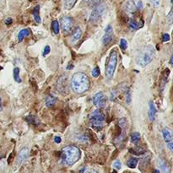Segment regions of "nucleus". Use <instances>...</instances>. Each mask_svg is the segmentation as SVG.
Wrapping results in <instances>:
<instances>
[{
	"label": "nucleus",
	"instance_id": "obj_1",
	"mask_svg": "<svg viewBox=\"0 0 173 173\" xmlns=\"http://www.w3.org/2000/svg\"><path fill=\"white\" fill-rule=\"evenodd\" d=\"M71 85H72V89L75 93H84L90 88V80L86 74L82 72L75 73L72 76Z\"/></svg>",
	"mask_w": 173,
	"mask_h": 173
},
{
	"label": "nucleus",
	"instance_id": "obj_2",
	"mask_svg": "<svg viewBox=\"0 0 173 173\" xmlns=\"http://www.w3.org/2000/svg\"><path fill=\"white\" fill-rule=\"evenodd\" d=\"M80 151L77 147L69 145L63 148L62 160L66 166H73L80 160Z\"/></svg>",
	"mask_w": 173,
	"mask_h": 173
},
{
	"label": "nucleus",
	"instance_id": "obj_3",
	"mask_svg": "<svg viewBox=\"0 0 173 173\" xmlns=\"http://www.w3.org/2000/svg\"><path fill=\"white\" fill-rule=\"evenodd\" d=\"M154 55V50L153 47L148 46L138 52L136 57V64L140 67H145L148 64H150L153 60Z\"/></svg>",
	"mask_w": 173,
	"mask_h": 173
},
{
	"label": "nucleus",
	"instance_id": "obj_4",
	"mask_svg": "<svg viewBox=\"0 0 173 173\" xmlns=\"http://www.w3.org/2000/svg\"><path fill=\"white\" fill-rule=\"evenodd\" d=\"M90 126L96 129V130H101L105 123V116L100 110H96L91 112L90 115Z\"/></svg>",
	"mask_w": 173,
	"mask_h": 173
},
{
	"label": "nucleus",
	"instance_id": "obj_5",
	"mask_svg": "<svg viewBox=\"0 0 173 173\" xmlns=\"http://www.w3.org/2000/svg\"><path fill=\"white\" fill-rule=\"evenodd\" d=\"M117 64V53L115 50H113L110 53L109 59L106 68V76L108 80H111L113 77Z\"/></svg>",
	"mask_w": 173,
	"mask_h": 173
},
{
	"label": "nucleus",
	"instance_id": "obj_6",
	"mask_svg": "<svg viewBox=\"0 0 173 173\" xmlns=\"http://www.w3.org/2000/svg\"><path fill=\"white\" fill-rule=\"evenodd\" d=\"M143 9L141 0H128L124 4V10L128 14H134Z\"/></svg>",
	"mask_w": 173,
	"mask_h": 173
},
{
	"label": "nucleus",
	"instance_id": "obj_7",
	"mask_svg": "<svg viewBox=\"0 0 173 173\" xmlns=\"http://www.w3.org/2000/svg\"><path fill=\"white\" fill-rule=\"evenodd\" d=\"M105 10H106V6L104 4H102V3H100L97 6L94 7L93 11L90 14V21H92V22L97 21L101 17L103 14H104Z\"/></svg>",
	"mask_w": 173,
	"mask_h": 173
},
{
	"label": "nucleus",
	"instance_id": "obj_8",
	"mask_svg": "<svg viewBox=\"0 0 173 173\" xmlns=\"http://www.w3.org/2000/svg\"><path fill=\"white\" fill-rule=\"evenodd\" d=\"M93 104L95 106L97 107V108H103L105 107L106 104V98L105 95L101 92V91H99L96 94H95V96H93Z\"/></svg>",
	"mask_w": 173,
	"mask_h": 173
},
{
	"label": "nucleus",
	"instance_id": "obj_9",
	"mask_svg": "<svg viewBox=\"0 0 173 173\" xmlns=\"http://www.w3.org/2000/svg\"><path fill=\"white\" fill-rule=\"evenodd\" d=\"M68 76L63 75L59 78L57 82V90L62 94L68 93Z\"/></svg>",
	"mask_w": 173,
	"mask_h": 173
},
{
	"label": "nucleus",
	"instance_id": "obj_10",
	"mask_svg": "<svg viewBox=\"0 0 173 173\" xmlns=\"http://www.w3.org/2000/svg\"><path fill=\"white\" fill-rule=\"evenodd\" d=\"M61 27L64 34H68L73 27V19L69 16H64L61 19Z\"/></svg>",
	"mask_w": 173,
	"mask_h": 173
},
{
	"label": "nucleus",
	"instance_id": "obj_11",
	"mask_svg": "<svg viewBox=\"0 0 173 173\" xmlns=\"http://www.w3.org/2000/svg\"><path fill=\"white\" fill-rule=\"evenodd\" d=\"M162 134H163V138L165 142L167 143L168 145V148L171 151H173V138H172V131L169 129V128H164L162 131Z\"/></svg>",
	"mask_w": 173,
	"mask_h": 173
},
{
	"label": "nucleus",
	"instance_id": "obj_12",
	"mask_svg": "<svg viewBox=\"0 0 173 173\" xmlns=\"http://www.w3.org/2000/svg\"><path fill=\"white\" fill-rule=\"evenodd\" d=\"M112 34H113V30H112V26H106V30H105V35H103L101 42H102L103 45H107L108 43L112 42Z\"/></svg>",
	"mask_w": 173,
	"mask_h": 173
},
{
	"label": "nucleus",
	"instance_id": "obj_13",
	"mask_svg": "<svg viewBox=\"0 0 173 173\" xmlns=\"http://www.w3.org/2000/svg\"><path fill=\"white\" fill-rule=\"evenodd\" d=\"M144 26V22L142 20H137L135 19H131L128 22V26L132 31H137Z\"/></svg>",
	"mask_w": 173,
	"mask_h": 173
},
{
	"label": "nucleus",
	"instance_id": "obj_14",
	"mask_svg": "<svg viewBox=\"0 0 173 173\" xmlns=\"http://www.w3.org/2000/svg\"><path fill=\"white\" fill-rule=\"evenodd\" d=\"M81 36H82V31H81L80 28L77 27L76 29L74 30V31L73 32V34H72V35H71V38H70L71 43H72V44H76V43H77V42L80 40Z\"/></svg>",
	"mask_w": 173,
	"mask_h": 173
},
{
	"label": "nucleus",
	"instance_id": "obj_15",
	"mask_svg": "<svg viewBox=\"0 0 173 173\" xmlns=\"http://www.w3.org/2000/svg\"><path fill=\"white\" fill-rule=\"evenodd\" d=\"M155 114H156V108H155L154 102L150 101L149 102V118H150L151 122L154 120Z\"/></svg>",
	"mask_w": 173,
	"mask_h": 173
},
{
	"label": "nucleus",
	"instance_id": "obj_16",
	"mask_svg": "<svg viewBox=\"0 0 173 173\" xmlns=\"http://www.w3.org/2000/svg\"><path fill=\"white\" fill-rule=\"evenodd\" d=\"M28 154H29V150L27 148L23 149L22 150L19 152V155H18V161L19 164L22 163L23 161L28 157Z\"/></svg>",
	"mask_w": 173,
	"mask_h": 173
},
{
	"label": "nucleus",
	"instance_id": "obj_17",
	"mask_svg": "<svg viewBox=\"0 0 173 173\" xmlns=\"http://www.w3.org/2000/svg\"><path fill=\"white\" fill-rule=\"evenodd\" d=\"M30 34H31V31H30L29 29L21 30V31L19 32V34H18V40H19V42H22L23 40L26 38V36H28Z\"/></svg>",
	"mask_w": 173,
	"mask_h": 173
},
{
	"label": "nucleus",
	"instance_id": "obj_18",
	"mask_svg": "<svg viewBox=\"0 0 173 173\" xmlns=\"http://www.w3.org/2000/svg\"><path fill=\"white\" fill-rule=\"evenodd\" d=\"M159 166H160V171H162V173H169L170 169H169V167L167 166V162L165 160L160 159L159 160Z\"/></svg>",
	"mask_w": 173,
	"mask_h": 173
},
{
	"label": "nucleus",
	"instance_id": "obj_19",
	"mask_svg": "<svg viewBox=\"0 0 173 173\" xmlns=\"http://www.w3.org/2000/svg\"><path fill=\"white\" fill-rule=\"evenodd\" d=\"M77 0H64V7L65 10H69L75 5Z\"/></svg>",
	"mask_w": 173,
	"mask_h": 173
},
{
	"label": "nucleus",
	"instance_id": "obj_20",
	"mask_svg": "<svg viewBox=\"0 0 173 173\" xmlns=\"http://www.w3.org/2000/svg\"><path fill=\"white\" fill-rule=\"evenodd\" d=\"M39 11H40V7H39V5H37V6H35V8H34V10H33V16H34V19H35V22L40 24V23L42 22V20H41V17H40Z\"/></svg>",
	"mask_w": 173,
	"mask_h": 173
},
{
	"label": "nucleus",
	"instance_id": "obj_21",
	"mask_svg": "<svg viewBox=\"0 0 173 173\" xmlns=\"http://www.w3.org/2000/svg\"><path fill=\"white\" fill-rule=\"evenodd\" d=\"M57 102V98L52 96H49L46 100V106L47 107H51L53 106Z\"/></svg>",
	"mask_w": 173,
	"mask_h": 173
},
{
	"label": "nucleus",
	"instance_id": "obj_22",
	"mask_svg": "<svg viewBox=\"0 0 173 173\" xmlns=\"http://www.w3.org/2000/svg\"><path fill=\"white\" fill-rule=\"evenodd\" d=\"M84 2L89 7H96L101 3V0H84Z\"/></svg>",
	"mask_w": 173,
	"mask_h": 173
},
{
	"label": "nucleus",
	"instance_id": "obj_23",
	"mask_svg": "<svg viewBox=\"0 0 173 173\" xmlns=\"http://www.w3.org/2000/svg\"><path fill=\"white\" fill-rule=\"evenodd\" d=\"M130 152H131L132 154H135V155H142V154L145 153V150H144L143 148L137 147L130 150Z\"/></svg>",
	"mask_w": 173,
	"mask_h": 173
},
{
	"label": "nucleus",
	"instance_id": "obj_24",
	"mask_svg": "<svg viewBox=\"0 0 173 173\" xmlns=\"http://www.w3.org/2000/svg\"><path fill=\"white\" fill-rule=\"evenodd\" d=\"M137 165H138V160L135 159V158L129 159V160H128V162H127V166H128L129 168H132V169L135 168V167H137Z\"/></svg>",
	"mask_w": 173,
	"mask_h": 173
},
{
	"label": "nucleus",
	"instance_id": "obj_25",
	"mask_svg": "<svg viewBox=\"0 0 173 173\" xmlns=\"http://www.w3.org/2000/svg\"><path fill=\"white\" fill-rule=\"evenodd\" d=\"M140 139V134L138 133H134L131 136V142L133 144H138Z\"/></svg>",
	"mask_w": 173,
	"mask_h": 173
},
{
	"label": "nucleus",
	"instance_id": "obj_26",
	"mask_svg": "<svg viewBox=\"0 0 173 173\" xmlns=\"http://www.w3.org/2000/svg\"><path fill=\"white\" fill-rule=\"evenodd\" d=\"M51 28L52 31L54 32V34L58 35L59 33V24H58V20H53L51 23Z\"/></svg>",
	"mask_w": 173,
	"mask_h": 173
},
{
	"label": "nucleus",
	"instance_id": "obj_27",
	"mask_svg": "<svg viewBox=\"0 0 173 173\" xmlns=\"http://www.w3.org/2000/svg\"><path fill=\"white\" fill-rule=\"evenodd\" d=\"M14 79L16 82L20 83L21 82V79L19 77V68H14Z\"/></svg>",
	"mask_w": 173,
	"mask_h": 173
},
{
	"label": "nucleus",
	"instance_id": "obj_28",
	"mask_svg": "<svg viewBox=\"0 0 173 173\" xmlns=\"http://www.w3.org/2000/svg\"><path fill=\"white\" fill-rule=\"evenodd\" d=\"M120 47L122 48V50H126L128 48V42L125 39H121L120 41Z\"/></svg>",
	"mask_w": 173,
	"mask_h": 173
},
{
	"label": "nucleus",
	"instance_id": "obj_29",
	"mask_svg": "<svg viewBox=\"0 0 173 173\" xmlns=\"http://www.w3.org/2000/svg\"><path fill=\"white\" fill-rule=\"evenodd\" d=\"M92 76H93L94 78H97V77H99V75H100V68H99V67H95L93 68V70H92Z\"/></svg>",
	"mask_w": 173,
	"mask_h": 173
},
{
	"label": "nucleus",
	"instance_id": "obj_30",
	"mask_svg": "<svg viewBox=\"0 0 173 173\" xmlns=\"http://www.w3.org/2000/svg\"><path fill=\"white\" fill-rule=\"evenodd\" d=\"M80 173H97V171L93 169H88L87 167H83L81 170H80Z\"/></svg>",
	"mask_w": 173,
	"mask_h": 173
},
{
	"label": "nucleus",
	"instance_id": "obj_31",
	"mask_svg": "<svg viewBox=\"0 0 173 173\" xmlns=\"http://www.w3.org/2000/svg\"><path fill=\"white\" fill-rule=\"evenodd\" d=\"M113 167L116 168V169H117V170H120L121 169V167H122V164L120 162V160H117L114 162L113 164Z\"/></svg>",
	"mask_w": 173,
	"mask_h": 173
},
{
	"label": "nucleus",
	"instance_id": "obj_32",
	"mask_svg": "<svg viewBox=\"0 0 173 173\" xmlns=\"http://www.w3.org/2000/svg\"><path fill=\"white\" fill-rule=\"evenodd\" d=\"M162 40H163V42H169L170 41V35L169 34H167V33H166V34H164L163 35H162Z\"/></svg>",
	"mask_w": 173,
	"mask_h": 173
},
{
	"label": "nucleus",
	"instance_id": "obj_33",
	"mask_svg": "<svg viewBox=\"0 0 173 173\" xmlns=\"http://www.w3.org/2000/svg\"><path fill=\"white\" fill-rule=\"evenodd\" d=\"M50 47L49 46H46L45 48H44V51H43V56L45 57V56H47V55L50 52Z\"/></svg>",
	"mask_w": 173,
	"mask_h": 173
},
{
	"label": "nucleus",
	"instance_id": "obj_34",
	"mask_svg": "<svg viewBox=\"0 0 173 173\" xmlns=\"http://www.w3.org/2000/svg\"><path fill=\"white\" fill-rule=\"evenodd\" d=\"M167 19H168V21H169V24H171V21H172V11H171L168 16H167Z\"/></svg>",
	"mask_w": 173,
	"mask_h": 173
},
{
	"label": "nucleus",
	"instance_id": "obj_35",
	"mask_svg": "<svg viewBox=\"0 0 173 173\" xmlns=\"http://www.w3.org/2000/svg\"><path fill=\"white\" fill-rule=\"evenodd\" d=\"M12 22H13V20H12L11 18H8V19L5 20V24H6L7 26H9V25H10V24H12Z\"/></svg>",
	"mask_w": 173,
	"mask_h": 173
},
{
	"label": "nucleus",
	"instance_id": "obj_36",
	"mask_svg": "<svg viewBox=\"0 0 173 173\" xmlns=\"http://www.w3.org/2000/svg\"><path fill=\"white\" fill-rule=\"evenodd\" d=\"M54 140L57 144H59V143H61V141H62L61 138H60V137H58V136H57V137H55Z\"/></svg>",
	"mask_w": 173,
	"mask_h": 173
},
{
	"label": "nucleus",
	"instance_id": "obj_37",
	"mask_svg": "<svg viewBox=\"0 0 173 173\" xmlns=\"http://www.w3.org/2000/svg\"><path fill=\"white\" fill-rule=\"evenodd\" d=\"M3 110V107H2V99H1V97H0V112Z\"/></svg>",
	"mask_w": 173,
	"mask_h": 173
},
{
	"label": "nucleus",
	"instance_id": "obj_38",
	"mask_svg": "<svg viewBox=\"0 0 173 173\" xmlns=\"http://www.w3.org/2000/svg\"><path fill=\"white\" fill-rule=\"evenodd\" d=\"M154 5H155V7H157L158 5H159V1H158V0H155V2H154Z\"/></svg>",
	"mask_w": 173,
	"mask_h": 173
},
{
	"label": "nucleus",
	"instance_id": "obj_39",
	"mask_svg": "<svg viewBox=\"0 0 173 173\" xmlns=\"http://www.w3.org/2000/svg\"><path fill=\"white\" fill-rule=\"evenodd\" d=\"M154 173H161V172H160V171L159 170H154Z\"/></svg>",
	"mask_w": 173,
	"mask_h": 173
},
{
	"label": "nucleus",
	"instance_id": "obj_40",
	"mask_svg": "<svg viewBox=\"0 0 173 173\" xmlns=\"http://www.w3.org/2000/svg\"><path fill=\"white\" fill-rule=\"evenodd\" d=\"M172 59H173V57L171 56V61H170V64L172 65Z\"/></svg>",
	"mask_w": 173,
	"mask_h": 173
}]
</instances>
